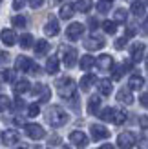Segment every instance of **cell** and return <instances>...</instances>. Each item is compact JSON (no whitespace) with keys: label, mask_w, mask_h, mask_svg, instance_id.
Wrapping results in <instances>:
<instances>
[{"label":"cell","mask_w":148,"mask_h":149,"mask_svg":"<svg viewBox=\"0 0 148 149\" xmlns=\"http://www.w3.org/2000/svg\"><path fill=\"white\" fill-rule=\"evenodd\" d=\"M93 65H95V58H93L92 55L80 56V69H82V71H90Z\"/></svg>","instance_id":"obj_30"},{"label":"cell","mask_w":148,"mask_h":149,"mask_svg":"<svg viewBox=\"0 0 148 149\" xmlns=\"http://www.w3.org/2000/svg\"><path fill=\"white\" fill-rule=\"evenodd\" d=\"M102 29H104V33H108V35H115L117 24L113 20H104V22H102Z\"/></svg>","instance_id":"obj_32"},{"label":"cell","mask_w":148,"mask_h":149,"mask_svg":"<svg viewBox=\"0 0 148 149\" xmlns=\"http://www.w3.org/2000/svg\"><path fill=\"white\" fill-rule=\"evenodd\" d=\"M141 127H143V129H146V127H148V118H146V115H143V116H141Z\"/></svg>","instance_id":"obj_46"},{"label":"cell","mask_w":148,"mask_h":149,"mask_svg":"<svg viewBox=\"0 0 148 149\" xmlns=\"http://www.w3.org/2000/svg\"><path fill=\"white\" fill-rule=\"evenodd\" d=\"M99 107H101V96L93 95L90 100H88V113L90 115H97L99 113Z\"/></svg>","instance_id":"obj_22"},{"label":"cell","mask_w":148,"mask_h":149,"mask_svg":"<svg viewBox=\"0 0 148 149\" xmlns=\"http://www.w3.org/2000/svg\"><path fill=\"white\" fill-rule=\"evenodd\" d=\"M73 15H75V7H73V4H64L61 7V11H58V17H61L62 20L73 18Z\"/></svg>","instance_id":"obj_21"},{"label":"cell","mask_w":148,"mask_h":149,"mask_svg":"<svg viewBox=\"0 0 148 149\" xmlns=\"http://www.w3.org/2000/svg\"><path fill=\"white\" fill-rule=\"evenodd\" d=\"M37 115H40V106H39V104H31V106L27 107V116L35 118Z\"/></svg>","instance_id":"obj_38"},{"label":"cell","mask_w":148,"mask_h":149,"mask_svg":"<svg viewBox=\"0 0 148 149\" xmlns=\"http://www.w3.org/2000/svg\"><path fill=\"white\" fill-rule=\"evenodd\" d=\"M58 31H61V26H58V20H57V17H51L48 18V22H46V26H44V33H46L48 36H55V35H58Z\"/></svg>","instance_id":"obj_12"},{"label":"cell","mask_w":148,"mask_h":149,"mask_svg":"<svg viewBox=\"0 0 148 149\" xmlns=\"http://www.w3.org/2000/svg\"><path fill=\"white\" fill-rule=\"evenodd\" d=\"M126 18H128V11L124 9V7H119V9L115 11V15H113V22H115V24H124Z\"/></svg>","instance_id":"obj_31"},{"label":"cell","mask_w":148,"mask_h":149,"mask_svg":"<svg viewBox=\"0 0 148 149\" xmlns=\"http://www.w3.org/2000/svg\"><path fill=\"white\" fill-rule=\"evenodd\" d=\"M144 87V78L139 77V74H132L128 80V89H134V91H139V89Z\"/></svg>","instance_id":"obj_20"},{"label":"cell","mask_w":148,"mask_h":149,"mask_svg":"<svg viewBox=\"0 0 148 149\" xmlns=\"http://www.w3.org/2000/svg\"><path fill=\"white\" fill-rule=\"evenodd\" d=\"M110 7H112V0H101L97 4V11L99 13H108Z\"/></svg>","instance_id":"obj_34"},{"label":"cell","mask_w":148,"mask_h":149,"mask_svg":"<svg viewBox=\"0 0 148 149\" xmlns=\"http://www.w3.org/2000/svg\"><path fill=\"white\" fill-rule=\"evenodd\" d=\"M112 69H113V73H112L113 80H121L123 73H126V71H124V68H123V64H121V65H112Z\"/></svg>","instance_id":"obj_37"},{"label":"cell","mask_w":148,"mask_h":149,"mask_svg":"<svg viewBox=\"0 0 148 149\" xmlns=\"http://www.w3.org/2000/svg\"><path fill=\"white\" fill-rule=\"evenodd\" d=\"M90 131H92V138L93 140H104V138L110 136V131L102 124H93L90 127Z\"/></svg>","instance_id":"obj_13"},{"label":"cell","mask_w":148,"mask_h":149,"mask_svg":"<svg viewBox=\"0 0 148 149\" xmlns=\"http://www.w3.org/2000/svg\"><path fill=\"white\" fill-rule=\"evenodd\" d=\"M2 140H4V144L6 146H15V144H18V140H20V135L15 129H7L2 133Z\"/></svg>","instance_id":"obj_16"},{"label":"cell","mask_w":148,"mask_h":149,"mask_svg":"<svg viewBox=\"0 0 148 149\" xmlns=\"http://www.w3.org/2000/svg\"><path fill=\"white\" fill-rule=\"evenodd\" d=\"M2 78H4L6 82H11V80L15 78V71H13V69H4V74H2Z\"/></svg>","instance_id":"obj_39"},{"label":"cell","mask_w":148,"mask_h":149,"mask_svg":"<svg viewBox=\"0 0 148 149\" xmlns=\"http://www.w3.org/2000/svg\"><path fill=\"white\" fill-rule=\"evenodd\" d=\"M135 144H137V138H135V135L132 131H124V133H121V135L117 136V146L121 149H132Z\"/></svg>","instance_id":"obj_5"},{"label":"cell","mask_w":148,"mask_h":149,"mask_svg":"<svg viewBox=\"0 0 148 149\" xmlns=\"http://www.w3.org/2000/svg\"><path fill=\"white\" fill-rule=\"evenodd\" d=\"M88 26H90V29H92V31H95V29L99 27V20H95V18H90V20H88Z\"/></svg>","instance_id":"obj_42"},{"label":"cell","mask_w":148,"mask_h":149,"mask_svg":"<svg viewBox=\"0 0 148 149\" xmlns=\"http://www.w3.org/2000/svg\"><path fill=\"white\" fill-rule=\"evenodd\" d=\"M46 71L49 73V74H55V73H58V56H49L48 58V62H46Z\"/></svg>","instance_id":"obj_28"},{"label":"cell","mask_w":148,"mask_h":149,"mask_svg":"<svg viewBox=\"0 0 148 149\" xmlns=\"http://www.w3.org/2000/svg\"><path fill=\"white\" fill-rule=\"evenodd\" d=\"M84 47L88 51H99L104 47V38H101V36H88L84 40Z\"/></svg>","instance_id":"obj_11"},{"label":"cell","mask_w":148,"mask_h":149,"mask_svg":"<svg viewBox=\"0 0 148 149\" xmlns=\"http://www.w3.org/2000/svg\"><path fill=\"white\" fill-rule=\"evenodd\" d=\"M48 122L51 124V127H62L68 122V113L61 106H51L48 111Z\"/></svg>","instance_id":"obj_3"},{"label":"cell","mask_w":148,"mask_h":149,"mask_svg":"<svg viewBox=\"0 0 148 149\" xmlns=\"http://www.w3.org/2000/svg\"><path fill=\"white\" fill-rule=\"evenodd\" d=\"M141 106H143V107H146V106H148V95H146V93H143V95H141Z\"/></svg>","instance_id":"obj_45"},{"label":"cell","mask_w":148,"mask_h":149,"mask_svg":"<svg viewBox=\"0 0 148 149\" xmlns=\"http://www.w3.org/2000/svg\"><path fill=\"white\" fill-rule=\"evenodd\" d=\"M70 142L75 146V147H79V149H84L90 140H88V136L84 135L82 131H71L70 133Z\"/></svg>","instance_id":"obj_9"},{"label":"cell","mask_w":148,"mask_h":149,"mask_svg":"<svg viewBox=\"0 0 148 149\" xmlns=\"http://www.w3.org/2000/svg\"><path fill=\"white\" fill-rule=\"evenodd\" d=\"M117 100H119L121 104H126V106L134 104V95H132V89H128V87L119 89V93H117Z\"/></svg>","instance_id":"obj_17"},{"label":"cell","mask_w":148,"mask_h":149,"mask_svg":"<svg viewBox=\"0 0 148 149\" xmlns=\"http://www.w3.org/2000/svg\"><path fill=\"white\" fill-rule=\"evenodd\" d=\"M62 149H70V147H62Z\"/></svg>","instance_id":"obj_50"},{"label":"cell","mask_w":148,"mask_h":149,"mask_svg":"<svg viewBox=\"0 0 148 149\" xmlns=\"http://www.w3.org/2000/svg\"><path fill=\"white\" fill-rule=\"evenodd\" d=\"M101 149H115L112 144H104V146H101Z\"/></svg>","instance_id":"obj_49"},{"label":"cell","mask_w":148,"mask_h":149,"mask_svg":"<svg viewBox=\"0 0 148 149\" xmlns=\"http://www.w3.org/2000/svg\"><path fill=\"white\" fill-rule=\"evenodd\" d=\"M7 58H9V55H7V51H2L0 49V64H6Z\"/></svg>","instance_id":"obj_43"},{"label":"cell","mask_w":148,"mask_h":149,"mask_svg":"<svg viewBox=\"0 0 148 149\" xmlns=\"http://www.w3.org/2000/svg\"><path fill=\"white\" fill-rule=\"evenodd\" d=\"M29 2V7H33V9H37V7H40L44 4V0H27Z\"/></svg>","instance_id":"obj_41"},{"label":"cell","mask_w":148,"mask_h":149,"mask_svg":"<svg viewBox=\"0 0 148 149\" xmlns=\"http://www.w3.org/2000/svg\"><path fill=\"white\" fill-rule=\"evenodd\" d=\"M57 91L62 98L70 100V98H75V93H77V84L75 80L70 78V77H64V78H58L57 80Z\"/></svg>","instance_id":"obj_1"},{"label":"cell","mask_w":148,"mask_h":149,"mask_svg":"<svg viewBox=\"0 0 148 149\" xmlns=\"http://www.w3.org/2000/svg\"><path fill=\"white\" fill-rule=\"evenodd\" d=\"M24 4H26V0H13V9L20 11L22 7H24Z\"/></svg>","instance_id":"obj_40"},{"label":"cell","mask_w":148,"mask_h":149,"mask_svg":"<svg viewBox=\"0 0 148 149\" xmlns=\"http://www.w3.org/2000/svg\"><path fill=\"white\" fill-rule=\"evenodd\" d=\"M84 33V26L79 24V22H73V24L68 26V29H66V38L71 40V42H77L80 36H82Z\"/></svg>","instance_id":"obj_6"},{"label":"cell","mask_w":148,"mask_h":149,"mask_svg":"<svg viewBox=\"0 0 148 149\" xmlns=\"http://www.w3.org/2000/svg\"><path fill=\"white\" fill-rule=\"evenodd\" d=\"M132 13H134L135 17H143L146 13V2L144 0H134V4H132Z\"/></svg>","instance_id":"obj_24"},{"label":"cell","mask_w":148,"mask_h":149,"mask_svg":"<svg viewBox=\"0 0 148 149\" xmlns=\"http://www.w3.org/2000/svg\"><path fill=\"white\" fill-rule=\"evenodd\" d=\"M15 107H17V109H20V107H24V100H20V98H17V102H15Z\"/></svg>","instance_id":"obj_48"},{"label":"cell","mask_w":148,"mask_h":149,"mask_svg":"<svg viewBox=\"0 0 148 149\" xmlns=\"http://www.w3.org/2000/svg\"><path fill=\"white\" fill-rule=\"evenodd\" d=\"M49 51V44H48V40H37V44H35V56H44Z\"/></svg>","instance_id":"obj_25"},{"label":"cell","mask_w":148,"mask_h":149,"mask_svg":"<svg viewBox=\"0 0 148 149\" xmlns=\"http://www.w3.org/2000/svg\"><path fill=\"white\" fill-rule=\"evenodd\" d=\"M101 116V120L104 122H112L115 125H121L126 122V113H124L123 109H117V107H104L101 111V113H97Z\"/></svg>","instance_id":"obj_2"},{"label":"cell","mask_w":148,"mask_h":149,"mask_svg":"<svg viewBox=\"0 0 148 149\" xmlns=\"http://www.w3.org/2000/svg\"><path fill=\"white\" fill-rule=\"evenodd\" d=\"M11 107V100L7 98L6 95H0V113H2V111H7Z\"/></svg>","instance_id":"obj_36"},{"label":"cell","mask_w":148,"mask_h":149,"mask_svg":"<svg viewBox=\"0 0 148 149\" xmlns=\"http://www.w3.org/2000/svg\"><path fill=\"white\" fill-rule=\"evenodd\" d=\"M144 51H146V46L143 42H137V44H134L132 46V51H130V56H132V62H135V64H139L144 58Z\"/></svg>","instance_id":"obj_10"},{"label":"cell","mask_w":148,"mask_h":149,"mask_svg":"<svg viewBox=\"0 0 148 149\" xmlns=\"http://www.w3.org/2000/svg\"><path fill=\"white\" fill-rule=\"evenodd\" d=\"M139 147H141V149H148V140H146V136L141 138V144H139Z\"/></svg>","instance_id":"obj_47"},{"label":"cell","mask_w":148,"mask_h":149,"mask_svg":"<svg viewBox=\"0 0 148 149\" xmlns=\"http://www.w3.org/2000/svg\"><path fill=\"white\" fill-rule=\"evenodd\" d=\"M33 95L37 96L39 95V102H48L49 100V96H51V91H49V87L48 86H44V84H37L33 87Z\"/></svg>","instance_id":"obj_14"},{"label":"cell","mask_w":148,"mask_h":149,"mask_svg":"<svg viewBox=\"0 0 148 149\" xmlns=\"http://www.w3.org/2000/svg\"><path fill=\"white\" fill-rule=\"evenodd\" d=\"M62 51V62L66 68H73V65L77 64V49L75 47H61Z\"/></svg>","instance_id":"obj_7"},{"label":"cell","mask_w":148,"mask_h":149,"mask_svg":"<svg viewBox=\"0 0 148 149\" xmlns=\"http://www.w3.org/2000/svg\"><path fill=\"white\" fill-rule=\"evenodd\" d=\"M95 74H84L82 78H80V89L82 91H90V87L95 84Z\"/></svg>","instance_id":"obj_29"},{"label":"cell","mask_w":148,"mask_h":149,"mask_svg":"<svg viewBox=\"0 0 148 149\" xmlns=\"http://www.w3.org/2000/svg\"><path fill=\"white\" fill-rule=\"evenodd\" d=\"M95 65H97L101 71H110L112 65H113V58L110 55H101V56H97V60H95Z\"/></svg>","instance_id":"obj_15"},{"label":"cell","mask_w":148,"mask_h":149,"mask_svg":"<svg viewBox=\"0 0 148 149\" xmlns=\"http://www.w3.org/2000/svg\"><path fill=\"white\" fill-rule=\"evenodd\" d=\"M15 69L17 71H22V73H33V74H39L40 73V68L39 65H35L31 58H27L24 55L17 56V60H15Z\"/></svg>","instance_id":"obj_4"},{"label":"cell","mask_w":148,"mask_h":149,"mask_svg":"<svg viewBox=\"0 0 148 149\" xmlns=\"http://www.w3.org/2000/svg\"><path fill=\"white\" fill-rule=\"evenodd\" d=\"M97 89H99V95H102V96H110L113 86H112V82H110V78H102V80L97 82Z\"/></svg>","instance_id":"obj_18"},{"label":"cell","mask_w":148,"mask_h":149,"mask_svg":"<svg viewBox=\"0 0 148 149\" xmlns=\"http://www.w3.org/2000/svg\"><path fill=\"white\" fill-rule=\"evenodd\" d=\"M49 144H51V146H58V144H61V138H58L57 135H53V136L49 138Z\"/></svg>","instance_id":"obj_44"},{"label":"cell","mask_w":148,"mask_h":149,"mask_svg":"<svg viewBox=\"0 0 148 149\" xmlns=\"http://www.w3.org/2000/svg\"><path fill=\"white\" fill-rule=\"evenodd\" d=\"M0 38H2V42L6 46H15V44H17V35H15L13 29H4V31L0 33Z\"/></svg>","instance_id":"obj_19"},{"label":"cell","mask_w":148,"mask_h":149,"mask_svg":"<svg viewBox=\"0 0 148 149\" xmlns=\"http://www.w3.org/2000/svg\"><path fill=\"white\" fill-rule=\"evenodd\" d=\"M26 133L31 140H40V138L46 136V131L39 124H26Z\"/></svg>","instance_id":"obj_8"},{"label":"cell","mask_w":148,"mask_h":149,"mask_svg":"<svg viewBox=\"0 0 148 149\" xmlns=\"http://www.w3.org/2000/svg\"><path fill=\"white\" fill-rule=\"evenodd\" d=\"M13 91H15V95H24V93H27L29 91V82L27 80H17L15 82V86H13Z\"/></svg>","instance_id":"obj_26"},{"label":"cell","mask_w":148,"mask_h":149,"mask_svg":"<svg viewBox=\"0 0 148 149\" xmlns=\"http://www.w3.org/2000/svg\"><path fill=\"white\" fill-rule=\"evenodd\" d=\"M18 149H26V147H18Z\"/></svg>","instance_id":"obj_51"},{"label":"cell","mask_w":148,"mask_h":149,"mask_svg":"<svg viewBox=\"0 0 148 149\" xmlns=\"http://www.w3.org/2000/svg\"><path fill=\"white\" fill-rule=\"evenodd\" d=\"M11 22H13V26L15 27H26V17H22V15H17V17H13L11 18Z\"/></svg>","instance_id":"obj_35"},{"label":"cell","mask_w":148,"mask_h":149,"mask_svg":"<svg viewBox=\"0 0 148 149\" xmlns=\"http://www.w3.org/2000/svg\"><path fill=\"white\" fill-rule=\"evenodd\" d=\"M20 46L22 47H24V49H27V47H31L33 46V35H29V33H24V35H22L20 36Z\"/></svg>","instance_id":"obj_33"},{"label":"cell","mask_w":148,"mask_h":149,"mask_svg":"<svg viewBox=\"0 0 148 149\" xmlns=\"http://www.w3.org/2000/svg\"><path fill=\"white\" fill-rule=\"evenodd\" d=\"M132 36H134V29H128V31L124 33L121 38H117V40H115V49H119V51L124 49V47H126V44H128V40L132 38Z\"/></svg>","instance_id":"obj_23"},{"label":"cell","mask_w":148,"mask_h":149,"mask_svg":"<svg viewBox=\"0 0 148 149\" xmlns=\"http://www.w3.org/2000/svg\"><path fill=\"white\" fill-rule=\"evenodd\" d=\"M73 7H75V11L88 13V11L93 7V2H92V0H77V2L73 4Z\"/></svg>","instance_id":"obj_27"}]
</instances>
